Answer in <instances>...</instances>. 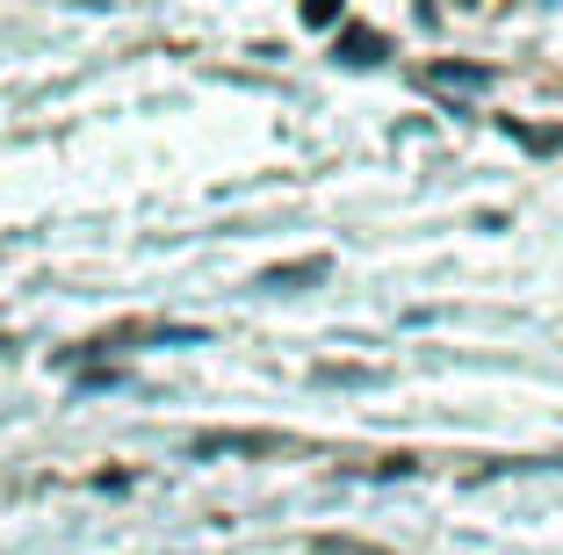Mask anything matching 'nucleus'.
<instances>
[{"label": "nucleus", "mask_w": 563, "mask_h": 555, "mask_svg": "<svg viewBox=\"0 0 563 555\" xmlns=\"http://www.w3.org/2000/svg\"><path fill=\"white\" fill-rule=\"evenodd\" d=\"M332 275V260H325V253H311V260H289V267H267V275H261V289H303V281H325Z\"/></svg>", "instance_id": "f257e3e1"}, {"label": "nucleus", "mask_w": 563, "mask_h": 555, "mask_svg": "<svg viewBox=\"0 0 563 555\" xmlns=\"http://www.w3.org/2000/svg\"><path fill=\"white\" fill-rule=\"evenodd\" d=\"M196 447H202V455H217V447H253V455H261V447H282V441H275V433H202Z\"/></svg>", "instance_id": "f03ea898"}, {"label": "nucleus", "mask_w": 563, "mask_h": 555, "mask_svg": "<svg viewBox=\"0 0 563 555\" xmlns=\"http://www.w3.org/2000/svg\"><path fill=\"white\" fill-rule=\"evenodd\" d=\"M340 51H347L354 66H376V58H383V36L376 30H347V36H340Z\"/></svg>", "instance_id": "7ed1b4c3"}, {"label": "nucleus", "mask_w": 563, "mask_h": 555, "mask_svg": "<svg viewBox=\"0 0 563 555\" xmlns=\"http://www.w3.org/2000/svg\"><path fill=\"white\" fill-rule=\"evenodd\" d=\"M433 80H441V87H455V80H463V87H484L492 73H477V66H433Z\"/></svg>", "instance_id": "20e7f679"}]
</instances>
